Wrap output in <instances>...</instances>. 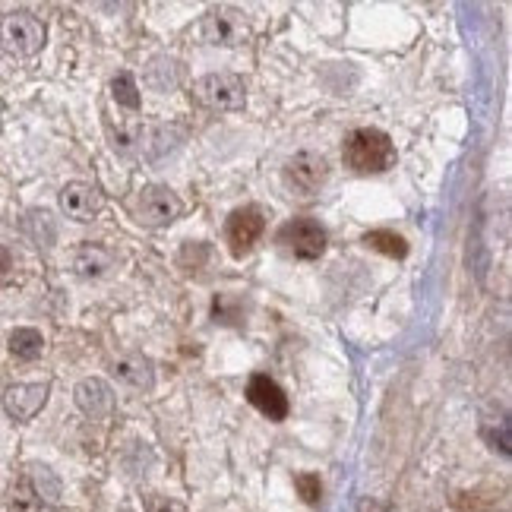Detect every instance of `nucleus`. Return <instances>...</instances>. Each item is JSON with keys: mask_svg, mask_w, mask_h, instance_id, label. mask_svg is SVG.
I'll list each match as a JSON object with an SVG mask.
<instances>
[{"mask_svg": "<svg viewBox=\"0 0 512 512\" xmlns=\"http://www.w3.org/2000/svg\"><path fill=\"white\" fill-rule=\"evenodd\" d=\"M181 80H184V64L181 61H174V57H155V61H149L146 83L152 89L168 92V89H174Z\"/></svg>", "mask_w": 512, "mask_h": 512, "instance_id": "nucleus-15", "label": "nucleus"}, {"mask_svg": "<svg viewBox=\"0 0 512 512\" xmlns=\"http://www.w3.org/2000/svg\"><path fill=\"white\" fill-rule=\"evenodd\" d=\"M76 396V405H80V411L86 418H108L111 408H114V396H111V386L105 380H83L80 386L73 389Z\"/></svg>", "mask_w": 512, "mask_h": 512, "instance_id": "nucleus-12", "label": "nucleus"}, {"mask_svg": "<svg viewBox=\"0 0 512 512\" xmlns=\"http://www.w3.org/2000/svg\"><path fill=\"white\" fill-rule=\"evenodd\" d=\"M361 244L370 247V250H377V253H383V256H392V260H405V256H408V241L402 238V234L389 231V228L367 231L364 238H361Z\"/></svg>", "mask_w": 512, "mask_h": 512, "instance_id": "nucleus-16", "label": "nucleus"}, {"mask_svg": "<svg viewBox=\"0 0 512 512\" xmlns=\"http://www.w3.org/2000/svg\"><path fill=\"white\" fill-rule=\"evenodd\" d=\"M48 383H16L4 392V411L13 421H32L48 402Z\"/></svg>", "mask_w": 512, "mask_h": 512, "instance_id": "nucleus-11", "label": "nucleus"}, {"mask_svg": "<svg viewBox=\"0 0 512 512\" xmlns=\"http://www.w3.org/2000/svg\"><path fill=\"white\" fill-rule=\"evenodd\" d=\"M124 512H130V509H124Z\"/></svg>", "mask_w": 512, "mask_h": 512, "instance_id": "nucleus-23", "label": "nucleus"}, {"mask_svg": "<svg viewBox=\"0 0 512 512\" xmlns=\"http://www.w3.org/2000/svg\"><path fill=\"white\" fill-rule=\"evenodd\" d=\"M10 354L19 361H35V358H42V351H45V339H42V332L38 329H13L10 332V342H7Z\"/></svg>", "mask_w": 512, "mask_h": 512, "instance_id": "nucleus-17", "label": "nucleus"}, {"mask_svg": "<svg viewBox=\"0 0 512 512\" xmlns=\"http://www.w3.org/2000/svg\"><path fill=\"white\" fill-rule=\"evenodd\" d=\"M146 509L149 512H184L181 503H174L171 497H162V494H152L149 503H146Z\"/></svg>", "mask_w": 512, "mask_h": 512, "instance_id": "nucleus-21", "label": "nucleus"}, {"mask_svg": "<svg viewBox=\"0 0 512 512\" xmlns=\"http://www.w3.org/2000/svg\"><path fill=\"white\" fill-rule=\"evenodd\" d=\"M282 244L285 253H291L294 260H320V256L326 253V228L317 222V219H291L279 228V238H275Z\"/></svg>", "mask_w": 512, "mask_h": 512, "instance_id": "nucleus-5", "label": "nucleus"}, {"mask_svg": "<svg viewBox=\"0 0 512 512\" xmlns=\"http://www.w3.org/2000/svg\"><path fill=\"white\" fill-rule=\"evenodd\" d=\"M247 402L260 411V415H266L269 421H285L288 408H291L285 389L275 383L269 373H253V377L247 380Z\"/></svg>", "mask_w": 512, "mask_h": 512, "instance_id": "nucleus-9", "label": "nucleus"}, {"mask_svg": "<svg viewBox=\"0 0 512 512\" xmlns=\"http://www.w3.org/2000/svg\"><path fill=\"white\" fill-rule=\"evenodd\" d=\"M342 159L358 174H380L396 165V146H392L389 133L377 127H358L345 136Z\"/></svg>", "mask_w": 512, "mask_h": 512, "instance_id": "nucleus-1", "label": "nucleus"}, {"mask_svg": "<svg viewBox=\"0 0 512 512\" xmlns=\"http://www.w3.org/2000/svg\"><path fill=\"white\" fill-rule=\"evenodd\" d=\"M111 373L133 389H152L155 383V367L146 354H124V358H117L111 364Z\"/></svg>", "mask_w": 512, "mask_h": 512, "instance_id": "nucleus-13", "label": "nucleus"}, {"mask_svg": "<svg viewBox=\"0 0 512 512\" xmlns=\"http://www.w3.org/2000/svg\"><path fill=\"white\" fill-rule=\"evenodd\" d=\"M193 98L209 111H244L247 86L234 73H206L193 83Z\"/></svg>", "mask_w": 512, "mask_h": 512, "instance_id": "nucleus-2", "label": "nucleus"}, {"mask_svg": "<svg viewBox=\"0 0 512 512\" xmlns=\"http://www.w3.org/2000/svg\"><path fill=\"white\" fill-rule=\"evenodd\" d=\"M326 177H329V162L317 152H298L285 165V184L301 196L317 193L326 184Z\"/></svg>", "mask_w": 512, "mask_h": 512, "instance_id": "nucleus-8", "label": "nucleus"}, {"mask_svg": "<svg viewBox=\"0 0 512 512\" xmlns=\"http://www.w3.org/2000/svg\"><path fill=\"white\" fill-rule=\"evenodd\" d=\"M294 487H298V494L307 506H320V497H323V484H320V475H310V471H304V475L294 478Z\"/></svg>", "mask_w": 512, "mask_h": 512, "instance_id": "nucleus-20", "label": "nucleus"}, {"mask_svg": "<svg viewBox=\"0 0 512 512\" xmlns=\"http://www.w3.org/2000/svg\"><path fill=\"white\" fill-rule=\"evenodd\" d=\"M263 231H266V215L260 206H241V209H234L228 215V222H225V241H228V250L231 256H247L256 241L263 238Z\"/></svg>", "mask_w": 512, "mask_h": 512, "instance_id": "nucleus-7", "label": "nucleus"}, {"mask_svg": "<svg viewBox=\"0 0 512 512\" xmlns=\"http://www.w3.org/2000/svg\"><path fill=\"white\" fill-rule=\"evenodd\" d=\"M26 481H29V487L35 490L38 503L54 506L57 500H61V481L54 478V471H51L48 465H29Z\"/></svg>", "mask_w": 512, "mask_h": 512, "instance_id": "nucleus-18", "label": "nucleus"}, {"mask_svg": "<svg viewBox=\"0 0 512 512\" xmlns=\"http://www.w3.org/2000/svg\"><path fill=\"white\" fill-rule=\"evenodd\" d=\"M200 35H203L206 45H215V48H241L250 42V26H247L241 10L215 7L203 16Z\"/></svg>", "mask_w": 512, "mask_h": 512, "instance_id": "nucleus-4", "label": "nucleus"}, {"mask_svg": "<svg viewBox=\"0 0 512 512\" xmlns=\"http://www.w3.org/2000/svg\"><path fill=\"white\" fill-rule=\"evenodd\" d=\"M61 209L73 222H92L95 215L105 209V196L102 190L86 181H73L61 190Z\"/></svg>", "mask_w": 512, "mask_h": 512, "instance_id": "nucleus-10", "label": "nucleus"}, {"mask_svg": "<svg viewBox=\"0 0 512 512\" xmlns=\"http://www.w3.org/2000/svg\"><path fill=\"white\" fill-rule=\"evenodd\" d=\"M111 98L121 108H127V111H140L143 108V98H140V89H136V80H133V73H127V70H121L111 80Z\"/></svg>", "mask_w": 512, "mask_h": 512, "instance_id": "nucleus-19", "label": "nucleus"}, {"mask_svg": "<svg viewBox=\"0 0 512 512\" xmlns=\"http://www.w3.org/2000/svg\"><path fill=\"white\" fill-rule=\"evenodd\" d=\"M114 266V253L105 244H92L86 241L80 250L73 253V269L83 275V279H102L108 269Z\"/></svg>", "mask_w": 512, "mask_h": 512, "instance_id": "nucleus-14", "label": "nucleus"}, {"mask_svg": "<svg viewBox=\"0 0 512 512\" xmlns=\"http://www.w3.org/2000/svg\"><path fill=\"white\" fill-rule=\"evenodd\" d=\"M10 269H13V256H10V250H7V247H0V282L7 279Z\"/></svg>", "mask_w": 512, "mask_h": 512, "instance_id": "nucleus-22", "label": "nucleus"}, {"mask_svg": "<svg viewBox=\"0 0 512 512\" xmlns=\"http://www.w3.org/2000/svg\"><path fill=\"white\" fill-rule=\"evenodd\" d=\"M45 23L32 13H10L4 23H0V42L7 51L19 57H32L45 48Z\"/></svg>", "mask_w": 512, "mask_h": 512, "instance_id": "nucleus-6", "label": "nucleus"}, {"mask_svg": "<svg viewBox=\"0 0 512 512\" xmlns=\"http://www.w3.org/2000/svg\"><path fill=\"white\" fill-rule=\"evenodd\" d=\"M181 212H184L181 196L165 184L143 187L140 196H136V203H133V219L146 228H168Z\"/></svg>", "mask_w": 512, "mask_h": 512, "instance_id": "nucleus-3", "label": "nucleus"}]
</instances>
